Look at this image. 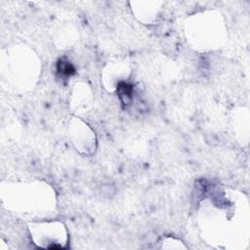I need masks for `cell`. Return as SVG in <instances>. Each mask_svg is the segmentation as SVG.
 <instances>
[{
  "label": "cell",
  "instance_id": "6da1fadb",
  "mask_svg": "<svg viewBox=\"0 0 250 250\" xmlns=\"http://www.w3.org/2000/svg\"><path fill=\"white\" fill-rule=\"evenodd\" d=\"M8 188H3V199L8 208L16 212L37 215L46 214L54 208L39 202V199L54 201L55 193L52 188L43 182L17 183L8 185Z\"/></svg>",
  "mask_w": 250,
  "mask_h": 250
},
{
  "label": "cell",
  "instance_id": "7a4b0ae2",
  "mask_svg": "<svg viewBox=\"0 0 250 250\" xmlns=\"http://www.w3.org/2000/svg\"><path fill=\"white\" fill-rule=\"evenodd\" d=\"M224 28L219 13L200 12L187 20L186 36L190 45L199 51L214 50L223 40Z\"/></svg>",
  "mask_w": 250,
  "mask_h": 250
},
{
  "label": "cell",
  "instance_id": "3957f363",
  "mask_svg": "<svg viewBox=\"0 0 250 250\" xmlns=\"http://www.w3.org/2000/svg\"><path fill=\"white\" fill-rule=\"evenodd\" d=\"M2 67V72L7 73L13 85L30 88L40 74V60L31 49L21 45L7 50Z\"/></svg>",
  "mask_w": 250,
  "mask_h": 250
},
{
  "label": "cell",
  "instance_id": "277c9868",
  "mask_svg": "<svg viewBox=\"0 0 250 250\" xmlns=\"http://www.w3.org/2000/svg\"><path fill=\"white\" fill-rule=\"evenodd\" d=\"M28 230L31 240L40 248L63 249L67 247V229L64 224L60 221L30 222Z\"/></svg>",
  "mask_w": 250,
  "mask_h": 250
},
{
  "label": "cell",
  "instance_id": "5b68a950",
  "mask_svg": "<svg viewBox=\"0 0 250 250\" xmlns=\"http://www.w3.org/2000/svg\"><path fill=\"white\" fill-rule=\"evenodd\" d=\"M68 137L74 148L83 155H91L97 148L95 131L82 119L73 116L68 124Z\"/></svg>",
  "mask_w": 250,
  "mask_h": 250
},
{
  "label": "cell",
  "instance_id": "8992f818",
  "mask_svg": "<svg viewBox=\"0 0 250 250\" xmlns=\"http://www.w3.org/2000/svg\"><path fill=\"white\" fill-rule=\"evenodd\" d=\"M131 68L124 61L107 62L103 69V84L108 92H114L124 82H127Z\"/></svg>",
  "mask_w": 250,
  "mask_h": 250
},
{
  "label": "cell",
  "instance_id": "52a82bcc",
  "mask_svg": "<svg viewBox=\"0 0 250 250\" xmlns=\"http://www.w3.org/2000/svg\"><path fill=\"white\" fill-rule=\"evenodd\" d=\"M94 95L91 86L83 81L77 82L70 95L69 104L72 110L77 114H83L91 110Z\"/></svg>",
  "mask_w": 250,
  "mask_h": 250
},
{
  "label": "cell",
  "instance_id": "ba28073f",
  "mask_svg": "<svg viewBox=\"0 0 250 250\" xmlns=\"http://www.w3.org/2000/svg\"><path fill=\"white\" fill-rule=\"evenodd\" d=\"M130 4L133 14L140 21L145 24H153L159 17L162 2L137 1Z\"/></svg>",
  "mask_w": 250,
  "mask_h": 250
}]
</instances>
